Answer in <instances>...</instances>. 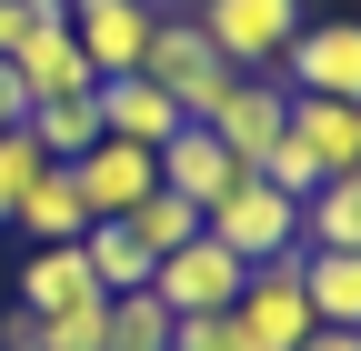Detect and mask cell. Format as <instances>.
Listing matches in <instances>:
<instances>
[{
	"mask_svg": "<svg viewBox=\"0 0 361 351\" xmlns=\"http://www.w3.org/2000/svg\"><path fill=\"white\" fill-rule=\"evenodd\" d=\"M141 80H161V91L180 101V121H211L221 101H231V61L211 51V30L191 20V11H161V30H151V51H141Z\"/></svg>",
	"mask_w": 361,
	"mask_h": 351,
	"instance_id": "6da1fadb",
	"label": "cell"
},
{
	"mask_svg": "<svg viewBox=\"0 0 361 351\" xmlns=\"http://www.w3.org/2000/svg\"><path fill=\"white\" fill-rule=\"evenodd\" d=\"M201 231L231 251V261H281V251H301V201H291V191H271L261 171H241V181L201 211Z\"/></svg>",
	"mask_w": 361,
	"mask_h": 351,
	"instance_id": "7a4b0ae2",
	"label": "cell"
},
{
	"mask_svg": "<svg viewBox=\"0 0 361 351\" xmlns=\"http://www.w3.org/2000/svg\"><path fill=\"white\" fill-rule=\"evenodd\" d=\"M231 331L251 341V351H301L311 331V291H301V251H281V261H251V281H241V301H231Z\"/></svg>",
	"mask_w": 361,
	"mask_h": 351,
	"instance_id": "3957f363",
	"label": "cell"
},
{
	"mask_svg": "<svg viewBox=\"0 0 361 351\" xmlns=\"http://www.w3.org/2000/svg\"><path fill=\"white\" fill-rule=\"evenodd\" d=\"M201 30H211V51L231 61V70H281V51L301 40V0H201L191 11Z\"/></svg>",
	"mask_w": 361,
	"mask_h": 351,
	"instance_id": "277c9868",
	"label": "cell"
},
{
	"mask_svg": "<svg viewBox=\"0 0 361 351\" xmlns=\"http://www.w3.org/2000/svg\"><path fill=\"white\" fill-rule=\"evenodd\" d=\"M241 281H251V261H231L211 231H191L171 261H151V301H161L171 321H191V312H231Z\"/></svg>",
	"mask_w": 361,
	"mask_h": 351,
	"instance_id": "5b68a950",
	"label": "cell"
},
{
	"mask_svg": "<svg viewBox=\"0 0 361 351\" xmlns=\"http://www.w3.org/2000/svg\"><path fill=\"white\" fill-rule=\"evenodd\" d=\"M151 30H161V0H71V40H80L90 80H121V70H141Z\"/></svg>",
	"mask_w": 361,
	"mask_h": 351,
	"instance_id": "8992f818",
	"label": "cell"
},
{
	"mask_svg": "<svg viewBox=\"0 0 361 351\" xmlns=\"http://www.w3.org/2000/svg\"><path fill=\"white\" fill-rule=\"evenodd\" d=\"M71 181H80V201H90V221H121V211H141L151 191H161V151H141V141H90L80 161H61Z\"/></svg>",
	"mask_w": 361,
	"mask_h": 351,
	"instance_id": "52a82bcc",
	"label": "cell"
},
{
	"mask_svg": "<svg viewBox=\"0 0 361 351\" xmlns=\"http://www.w3.org/2000/svg\"><path fill=\"white\" fill-rule=\"evenodd\" d=\"M281 91L361 101V20H301V40L281 51Z\"/></svg>",
	"mask_w": 361,
	"mask_h": 351,
	"instance_id": "ba28073f",
	"label": "cell"
},
{
	"mask_svg": "<svg viewBox=\"0 0 361 351\" xmlns=\"http://www.w3.org/2000/svg\"><path fill=\"white\" fill-rule=\"evenodd\" d=\"M201 130H221V151H231L241 171H261V151L291 130V91H281L271 70H241V80H231V101H221Z\"/></svg>",
	"mask_w": 361,
	"mask_h": 351,
	"instance_id": "9c48e42d",
	"label": "cell"
},
{
	"mask_svg": "<svg viewBox=\"0 0 361 351\" xmlns=\"http://www.w3.org/2000/svg\"><path fill=\"white\" fill-rule=\"evenodd\" d=\"M231 181H241V161L221 151V130H201V121H180L171 141H161V191H180L191 211H211L221 191H231Z\"/></svg>",
	"mask_w": 361,
	"mask_h": 351,
	"instance_id": "30bf717a",
	"label": "cell"
},
{
	"mask_svg": "<svg viewBox=\"0 0 361 351\" xmlns=\"http://www.w3.org/2000/svg\"><path fill=\"white\" fill-rule=\"evenodd\" d=\"M90 101H101V130H111V141H141V151H161L171 130H180V101L161 91V80H141V70L90 80Z\"/></svg>",
	"mask_w": 361,
	"mask_h": 351,
	"instance_id": "8fae6325",
	"label": "cell"
},
{
	"mask_svg": "<svg viewBox=\"0 0 361 351\" xmlns=\"http://www.w3.org/2000/svg\"><path fill=\"white\" fill-rule=\"evenodd\" d=\"M11 80H20V101H71V91H90V61H80L71 20H40L20 51H11Z\"/></svg>",
	"mask_w": 361,
	"mask_h": 351,
	"instance_id": "7c38bea8",
	"label": "cell"
},
{
	"mask_svg": "<svg viewBox=\"0 0 361 351\" xmlns=\"http://www.w3.org/2000/svg\"><path fill=\"white\" fill-rule=\"evenodd\" d=\"M71 301H101V281H90L80 241H40V251L20 261V312L51 321V312H71Z\"/></svg>",
	"mask_w": 361,
	"mask_h": 351,
	"instance_id": "4fadbf2b",
	"label": "cell"
},
{
	"mask_svg": "<svg viewBox=\"0 0 361 351\" xmlns=\"http://www.w3.org/2000/svg\"><path fill=\"white\" fill-rule=\"evenodd\" d=\"M291 141L322 161V181H331V171H361V101H311V91H291Z\"/></svg>",
	"mask_w": 361,
	"mask_h": 351,
	"instance_id": "5bb4252c",
	"label": "cell"
},
{
	"mask_svg": "<svg viewBox=\"0 0 361 351\" xmlns=\"http://www.w3.org/2000/svg\"><path fill=\"white\" fill-rule=\"evenodd\" d=\"M301 291L322 331H361V251H301Z\"/></svg>",
	"mask_w": 361,
	"mask_h": 351,
	"instance_id": "9a60e30c",
	"label": "cell"
},
{
	"mask_svg": "<svg viewBox=\"0 0 361 351\" xmlns=\"http://www.w3.org/2000/svg\"><path fill=\"white\" fill-rule=\"evenodd\" d=\"M80 231H90V201H80V181H71V171L51 161V171L30 181V201H20V241L40 251V241H80Z\"/></svg>",
	"mask_w": 361,
	"mask_h": 351,
	"instance_id": "2e32d148",
	"label": "cell"
},
{
	"mask_svg": "<svg viewBox=\"0 0 361 351\" xmlns=\"http://www.w3.org/2000/svg\"><path fill=\"white\" fill-rule=\"evenodd\" d=\"M301 251H361V171H331L301 201Z\"/></svg>",
	"mask_w": 361,
	"mask_h": 351,
	"instance_id": "e0dca14e",
	"label": "cell"
},
{
	"mask_svg": "<svg viewBox=\"0 0 361 351\" xmlns=\"http://www.w3.org/2000/svg\"><path fill=\"white\" fill-rule=\"evenodd\" d=\"M20 130L40 141V161H80L90 141H101V101H90V91H71V101H30Z\"/></svg>",
	"mask_w": 361,
	"mask_h": 351,
	"instance_id": "ac0fdd59",
	"label": "cell"
},
{
	"mask_svg": "<svg viewBox=\"0 0 361 351\" xmlns=\"http://www.w3.org/2000/svg\"><path fill=\"white\" fill-rule=\"evenodd\" d=\"M80 261H90L101 291H151V251L130 241V221H90L80 231Z\"/></svg>",
	"mask_w": 361,
	"mask_h": 351,
	"instance_id": "d6986e66",
	"label": "cell"
},
{
	"mask_svg": "<svg viewBox=\"0 0 361 351\" xmlns=\"http://www.w3.org/2000/svg\"><path fill=\"white\" fill-rule=\"evenodd\" d=\"M121 221H130V241H141L151 261H171L180 241H191V231H201V211H191V201H180V191H151L141 211H121Z\"/></svg>",
	"mask_w": 361,
	"mask_h": 351,
	"instance_id": "ffe728a7",
	"label": "cell"
},
{
	"mask_svg": "<svg viewBox=\"0 0 361 351\" xmlns=\"http://www.w3.org/2000/svg\"><path fill=\"white\" fill-rule=\"evenodd\" d=\"M30 351H111V291L101 301H71V312H51L30 331Z\"/></svg>",
	"mask_w": 361,
	"mask_h": 351,
	"instance_id": "44dd1931",
	"label": "cell"
},
{
	"mask_svg": "<svg viewBox=\"0 0 361 351\" xmlns=\"http://www.w3.org/2000/svg\"><path fill=\"white\" fill-rule=\"evenodd\" d=\"M111 351H171V312L151 291H111Z\"/></svg>",
	"mask_w": 361,
	"mask_h": 351,
	"instance_id": "7402d4cb",
	"label": "cell"
},
{
	"mask_svg": "<svg viewBox=\"0 0 361 351\" xmlns=\"http://www.w3.org/2000/svg\"><path fill=\"white\" fill-rule=\"evenodd\" d=\"M40 171H51V161H40V141L11 121V130H0V221H20V201H30V181H40Z\"/></svg>",
	"mask_w": 361,
	"mask_h": 351,
	"instance_id": "603a6c76",
	"label": "cell"
},
{
	"mask_svg": "<svg viewBox=\"0 0 361 351\" xmlns=\"http://www.w3.org/2000/svg\"><path fill=\"white\" fill-rule=\"evenodd\" d=\"M171 351H251L231 331V312H191V321H171Z\"/></svg>",
	"mask_w": 361,
	"mask_h": 351,
	"instance_id": "cb8c5ba5",
	"label": "cell"
},
{
	"mask_svg": "<svg viewBox=\"0 0 361 351\" xmlns=\"http://www.w3.org/2000/svg\"><path fill=\"white\" fill-rule=\"evenodd\" d=\"M30 30H40V20H30V0H0V61H11Z\"/></svg>",
	"mask_w": 361,
	"mask_h": 351,
	"instance_id": "d4e9b609",
	"label": "cell"
},
{
	"mask_svg": "<svg viewBox=\"0 0 361 351\" xmlns=\"http://www.w3.org/2000/svg\"><path fill=\"white\" fill-rule=\"evenodd\" d=\"M20 111H30V101H20V80H11V61H0V130H11Z\"/></svg>",
	"mask_w": 361,
	"mask_h": 351,
	"instance_id": "484cf974",
	"label": "cell"
},
{
	"mask_svg": "<svg viewBox=\"0 0 361 351\" xmlns=\"http://www.w3.org/2000/svg\"><path fill=\"white\" fill-rule=\"evenodd\" d=\"M301 351H361V331H311Z\"/></svg>",
	"mask_w": 361,
	"mask_h": 351,
	"instance_id": "4316f807",
	"label": "cell"
}]
</instances>
